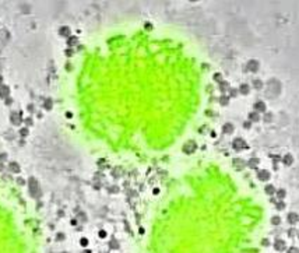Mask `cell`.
Segmentation results:
<instances>
[{
  "label": "cell",
  "mask_w": 299,
  "mask_h": 253,
  "mask_svg": "<svg viewBox=\"0 0 299 253\" xmlns=\"http://www.w3.org/2000/svg\"><path fill=\"white\" fill-rule=\"evenodd\" d=\"M254 84H256V87H257V88H260V87H261V83H260V81H256Z\"/></svg>",
  "instance_id": "18"
},
{
  "label": "cell",
  "mask_w": 299,
  "mask_h": 253,
  "mask_svg": "<svg viewBox=\"0 0 299 253\" xmlns=\"http://www.w3.org/2000/svg\"><path fill=\"white\" fill-rule=\"evenodd\" d=\"M240 91H242L243 94H246L247 91H249V88H247V85H242V88H240Z\"/></svg>",
  "instance_id": "15"
},
{
  "label": "cell",
  "mask_w": 299,
  "mask_h": 253,
  "mask_svg": "<svg viewBox=\"0 0 299 253\" xmlns=\"http://www.w3.org/2000/svg\"><path fill=\"white\" fill-rule=\"evenodd\" d=\"M250 119H252L253 122L259 120V115H257V113H250Z\"/></svg>",
  "instance_id": "11"
},
{
  "label": "cell",
  "mask_w": 299,
  "mask_h": 253,
  "mask_svg": "<svg viewBox=\"0 0 299 253\" xmlns=\"http://www.w3.org/2000/svg\"><path fill=\"white\" fill-rule=\"evenodd\" d=\"M288 253H299V249H296V248H291V249L288 250Z\"/></svg>",
  "instance_id": "14"
},
{
  "label": "cell",
  "mask_w": 299,
  "mask_h": 253,
  "mask_svg": "<svg viewBox=\"0 0 299 253\" xmlns=\"http://www.w3.org/2000/svg\"><path fill=\"white\" fill-rule=\"evenodd\" d=\"M277 194H278V197H280V199H284V196H285V192H284V190H278V192H277Z\"/></svg>",
  "instance_id": "12"
},
{
  "label": "cell",
  "mask_w": 299,
  "mask_h": 253,
  "mask_svg": "<svg viewBox=\"0 0 299 253\" xmlns=\"http://www.w3.org/2000/svg\"><path fill=\"white\" fill-rule=\"evenodd\" d=\"M256 109H259V111L263 112L264 109H266V105H264V102H257V103H256Z\"/></svg>",
  "instance_id": "7"
},
{
  "label": "cell",
  "mask_w": 299,
  "mask_h": 253,
  "mask_svg": "<svg viewBox=\"0 0 299 253\" xmlns=\"http://www.w3.org/2000/svg\"><path fill=\"white\" fill-rule=\"evenodd\" d=\"M247 69L252 71H256L257 69H259V63H257L256 60H250L249 63H247Z\"/></svg>",
  "instance_id": "2"
},
{
  "label": "cell",
  "mask_w": 299,
  "mask_h": 253,
  "mask_svg": "<svg viewBox=\"0 0 299 253\" xmlns=\"http://www.w3.org/2000/svg\"><path fill=\"white\" fill-rule=\"evenodd\" d=\"M87 243H88V242H87V239H81V245H84V246H85Z\"/></svg>",
  "instance_id": "17"
},
{
  "label": "cell",
  "mask_w": 299,
  "mask_h": 253,
  "mask_svg": "<svg viewBox=\"0 0 299 253\" xmlns=\"http://www.w3.org/2000/svg\"><path fill=\"white\" fill-rule=\"evenodd\" d=\"M284 162H285L287 165H289V164L292 162V157H291V155H287V157L284 158Z\"/></svg>",
  "instance_id": "8"
},
{
  "label": "cell",
  "mask_w": 299,
  "mask_h": 253,
  "mask_svg": "<svg viewBox=\"0 0 299 253\" xmlns=\"http://www.w3.org/2000/svg\"><path fill=\"white\" fill-rule=\"evenodd\" d=\"M266 192H267L268 193V194H273V193H274V187H273V186H267V187H266Z\"/></svg>",
  "instance_id": "10"
},
{
  "label": "cell",
  "mask_w": 299,
  "mask_h": 253,
  "mask_svg": "<svg viewBox=\"0 0 299 253\" xmlns=\"http://www.w3.org/2000/svg\"><path fill=\"white\" fill-rule=\"evenodd\" d=\"M278 208L281 210V208H284V203H278Z\"/></svg>",
  "instance_id": "19"
},
{
  "label": "cell",
  "mask_w": 299,
  "mask_h": 253,
  "mask_svg": "<svg viewBox=\"0 0 299 253\" xmlns=\"http://www.w3.org/2000/svg\"><path fill=\"white\" fill-rule=\"evenodd\" d=\"M225 132H226V133H231V132H232V125H226V126H225Z\"/></svg>",
  "instance_id": "13"
},
{
  "label": "cell",
  "mask_w": 299,
  "mask_h": 253,
  "mask_svg": "<svg viewBox=\"0 0 299 253\" xmlns=\"http://www.w3.org/2000/svg\"><path fill=\"white\" fill-rule=\"evenodd\" d=\"M183 150L186 151V153H193V151L196 150V144H194V143L192 141V143H189V144H186Z\"/></svg>",
  "instance_id": "4"
},
{
  "label": "cell",
  "mask_w": 299,
  "mask_h": 253,
  "mask_svg": "<svg viewBox=\"0 0 299 253\" xmlns=\"http://www.w3.org/2000/svg\"><path fill=\"white\" fill-rule=\"evenodd\" d=\"M273 224H274V225L280 224V218H278V217H274V218H273Z\"/></svg>",
  "instance_id": "16"
},
{
  "label": "cell",
  "mask_w": 299,
  "mask_h": 253,
  "mask_svg": "<svg viewBox=\"0 0 299 253\" xmlns=\"http://www.w3.org/2000/svg\"><path fill=\"white\" fill-rule=\"evenodd\" d=\"M275 249H277V250H284L285 249L284 241H277V242H275Z\"/></svg>",
  "instance_id": "5"
},
{
  "label": "cell",
  "mask_w": 299,
  "mask_h": 253,
  "mask_svg": "<svg viewBox=\"0 0 299 253\" xmlns=\"http://www.w3.org/2000/svg\"><path fill=\"white\" fill-rule=\"evenodd\" d=\"M270 178V172L268 171H260L259 172V179L260 180H267Z\"/></svg>",
  "instance_id": "3"
},
{
  "label": "cell",
  "mask_w": 299,
  "mask_h": 253,
  "mask_svg": "<svg viewBox=\"0 0 299 253\" xmlns=\"http://www.w3.org/2000/svg\"><path fill=\"white\" fill-rule=\"evenodd\" d=\"M233 147L235 150H242V148H246V141H243L242 139H236L233 141Z\"/></svg>",
  "instance_id": "1"
},
{
  "label": "cell",
  "mask_w": 299,
  "mask_h": 253,
  "mask_svg": "<svg viewBox=\"0 0 299 253\" xmlns=\"http://www.w3.org/2000/svg\"><path fill=\"white\" fill-rule=\"evenodd\" d=\"M288 221L292 222V224H295V222L298 221V215H296L295 213H291V214L288 215Z\"/></svg>",
  "instance_id": "6"
},
{
  "label": "cell",
  "mask_w": 299,
  "mask_h": 253,
  "mask_svg": "<svg viewBox=\"0 0 299 253\" xmlns=\"http://www.w3.org/2000/svg\"><path fill=\"white\" fill-rule=\"evenodd\" d=\"M249 164H250V167H256V165L259 164V160L253 158V160H250V161H249Z\"/></svg>",
  "instance_id": "9"
}]
</instances>
